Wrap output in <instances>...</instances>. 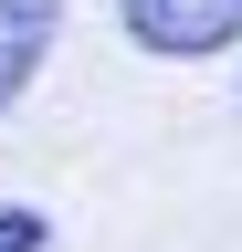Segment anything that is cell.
<instances>
[{
	"mask_svg": "<svg viewBox=\"0 0 242 252\" xmlns=\"http://www.w3.org/2000/svg\"><path fill=\"white\" fill-rule=\"evenodd\" d=\"M137 53L158 63H200V53H232L242 42V0H116Z\"/></svg>",
	"mask_w": 242,
	"mask_h": 252,
	"instance_id": "cell-1",
	"label": "cell"
},
{
	"mask_svg": "<svg viewBox=\"0 0 242 252\" xmlns=\"http://www.w3.org/2000/svg\"><path fill=\"white\" fill-rule=\"evenodd\" d=\"M53 32H64V0H0V116L32 94V74L53 63Z\"/></svg>",
	"mask_w": 242,
	"mask_h": 252,
	"instance_id": "cell-2",
	"label": "cell"
},
{
	"mask_svg": "<svg viewBox=\"0 0 242 252\" xmlns=\"http://www.w3.org/2000/svg\"><path fill=\"white\" fill-rule=\"evenodd\" d=\"M0 252H42V210H21V200H0Z\"/></svg>",
	"mask_w": 242,
	"mask_h": 252,
	"instance_id": "cell-3",
	"label": "cell"
}]
</instances>
